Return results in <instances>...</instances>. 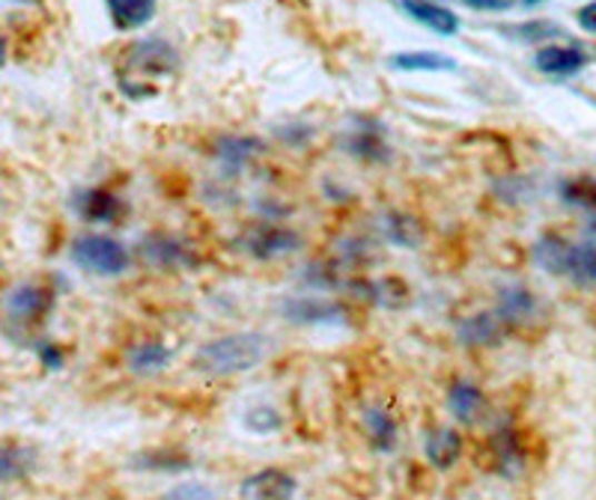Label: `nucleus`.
<instances>
[{"instance_id": "nucleus-24", "label": "nucleus", "mask_w": 596, "mask_h": 500, "mask_svg": "<svg viewBox=\"0 0 596 500\" xmlns=\"http://www.w3.org/2000/svg\"><path fill=\"white\" fill-rule=\"evenodd\" d=\"M30 453L21 447H0V482H10L28 471Z\"/></svg>"}, {"instance_id": "nucleus-20", "label": "nucleus", "mask_w": 596, "mask_h": 500, "mask_svg": "<svg viewBox=\"0 0 596 500\" xmlns=\"http://www.w3.org/2000/svg\"><path fill=\"white\" fill-rule=\"evenodd\" d=\"M569 244L564 236H555V232H546L537 239L534 244V262L540 266L543 271H549V274H558L564 278V271H567V257H569Z\"/></svg>"}, {"instance_id": "nucleus-32", "label": "nucleus", "mask_w": 596, "mask_h": 500, "mask_svg": "<svg viewBox=\"0 0 596 500\" xmlns=\"http://www.w3.org/2000/svg\"><path fill=\"white\" fill-rule=\"evenodd\" d=\"M7 63V39L0 37V66Z\"/></svg>"}, {"instance_id": "nucleus-23", "label": "nucleus", "mask_w": 596, "mask_h": 500, "mask_svg": "<svg viewBox=\"0 0 596 500\" xmlns=\"http://www.w3.org/2000/svg\"><path fill=\"white\" fill-rule=\"evenodd\" d=\"M560 200L576 209H596V182L590 177H573L560 186Z\"/></svg>"}, {"instance_id": "nucleus-29", "label": "nucleus", "mask_w": 596, "mask_h": 500, "mask_svg": "<svg viewBox=\"0 0 596 500\" xmlns=\"http://www.w3.org/2000/svg\"><path fill=\"white\" fill-rule=\"evenodd\" d=\"M576 21H578V28L585 30V33H594L596 37V0H590V3H585V7H578Z\"/></svg>"}, {"instance_id": "nucleus-13", "label": "nucleus", "mask_w": 596, "mask_h": 500, "mask_svg": "<svg viewBox=\"0 0 596 500\" xmlns=\"http://www.w3.org/2000/svg\"><path fill=\"white\" fill-rule=\"evenodd\" d=\"M403 10L409 12L415 21H420L427 30L438 33V37H454L459 30L457 12L438 7L436 0H403Z\"/></svg>"}, {"instance_id": "nucleus-28", "label": "nucleus", "mask_w": 596, "mask_h": 500, "mask_svg": "<svg viewBox=\"0 0 596 500\" xmlns=\"http://www.w3.org/2000/svg\"><path fill=\"white\" fill-rule=\"evenodd\" d=\"M257 149V140H242V138H227L221 143V158L227 164H245L251 152Z\"/></svg>"}, {"instance_id": "nucleus-21", "label": "nucleus", "mask_w": 596, "mask_h": 500, "mask_svg": "<svg viewBox=\"0 0 596 500\" xmlns=\"http://www.w3.org/2000/svg\"><path fill=\"white\" fill-rule=\"evenodd\" d=\"M564 278L576 280V283H596V241L585 244H573L567 257V271Z\"/></svg>"}, {"instance_id": "nucleus-15", "label": "nucleus", "mask_w": 596, "mask_h": 500, "mask_svg": "<svg viewBox=\"0 0 596 500\" xmlns=\"http://www.w3.org/2000/svg\"><path fill=\"white\" fill-rule=\"evenodd\" d=\"M173 361V352L161 340H143V343L131 346L126 354V363L135 376H159Z\"/></svg>"}, {"instance_id": "nucleus-17", "label": "nucleus", "mask_w": 596, "mask_h": 500, "mask_svg": "<svg viewBox=\"0 0 596 500\" xmlns=\"http://www.w3.org/2000/svg\"><path fill=\"white\" fill-rule=\"evenodd\" d=\"M480 408H484V390L477 388L475 381L459 379L450 384V390H447V411L454 414V420L471 423L480 414Z\"/></svg>"}, {"instance_id": "nucleus-9", "label": "nucleus", "mask_w": 596, "mask_h": 500, "mask_svg": "<svg viewBox=\"0 0 596 500\" xmlns=\"http://www.w3.org/2000/svg\"><path fill=\"white\" fill-rule=\"evenodd\" d=\"M504 337V322L498 313H475L466 316L457 324V340L466 349H489L498 346Z\"/></svg>"}, {"instance_id": "nucleus-7", "label": "nucleus", "mask_w": 596, "mask_h": 500, "mask_svg": "<svg viewBox=\"0 0 596 500\" xmlns=\"http://www.w3.org/2000/svg\"><path fill=\"white\" fill-rule=\"evenodd\" d=\"M587 60V51L578 46H564V42H552V46H543L537 54H534V66L537 72L549 74V78H573L578 74Z\"/></svg>"}, {"instance_id": "nucleus-1", "label": "nucleus", "mask_w": 596, "mask_h": 500, "mask_svg": "<svg viewBox=\"0 0 596 500\" xmlns=\"http://www.w3.org/2000/svg\"><path fill=\"white\" fill-rule=\"evenodd\" d=\"M266 349H269V340L260 331L224 333L197 349L191 367L209 379H230V376H242L260 367Z\"/></svg>"}, {"instance_id": "nucleus-26", "label": "nucleus", "mask_w": 596, "mask_h": 500, "mask_svg": "<svg viewBox=\"0 0 596 500\" xmlns=\"http://www.w3.org/2000/svg\"><path fill=\"white\" fill-rule=\"evenodd\" d=\"M510 33L516 39H525V42H540V39L564 37V30H560L555 21H525V24L510 28Z\"/></svg>"}, {"instance_id": "nucleus-22", "label": "nucleus", "mask_w": 596, "mask_h": 500, "mask_svg": "<svg viewBox=\"0 0 596 500\" xmlns=\"http://www.w3.org/2000/svg\"><path fill=\"white\" fill-rule=\"evenodd\" d=\"M245 429L254 432V436H278L284 429V417H280L278 408H271L269 402H260L245 411Z\"/></svg>"}, {"instance_id": "nucleus-4", "label": "nucleus", "mask_w": 596, "mask_h": 500, "mask_svg": "<svg viewBox=\"0 0 596 500\" xmlns=\"http://www.w3.org/2000/svg\"><path fill=\"white\" fill-rule=\"evenodd\" d=\"M242 248L254 260H280L301 248V236L289 227H278V223H260V227L248 230Z\"/></svg>"}, {"instance_id": "nucleus-10", "label": "nucleus", "mask_w": 596, "mask_h": 500, "mask_svg": "<svg viewBox=\"0 0 596 500\" xmlns=\"http://www.w3.org/2000/svg\"><path fill=\"white\" fill-rule=\"evenodd\" d=\"M361 427L370 438V444L379 450V453H391L397 441H400V427L397 420L385 406H367L361 411Z\"/></svg>"}, {"instance_id": "nucleus-16", "label": "nucleus", "mask_w": 596, "mask_h": 500, "mask_svg": "<svg viewBox=\"0 0 596 500\" xmlns=\"http://www.w3.org/2000/svg\"><path fill=\"white\" fill-rule=\"evenodd\" d=\"M105 7H108L113 28L129 33V30H140L152 21L159 0H105Z\"/></svg>"}, {"instance_id": "nucleus-31", "label": "nucleus", "mask_w": 596, "mask_h": 500, "mask_svg": "<svg viewBox=\"0 0 596 500\" xmlns=\"http://www.w3.org/2000/svg\"><path fill=\"white\" fill-rule=\"evenodd\" d=\"M468 7H475V10H486V12H501L510 10L513 0H466Z\"/></svg>"}, {"instance_id": "nucleus-27", "label": "nucleus", "mask_w": 596, "mask_h": 500, "mask_svg": "<svg viewBox=\"0 0 596 500\" xmlns=\"http://www.w3.org/2000/svg\"><path fill=\"white\" fill-rule=\"evenodd\" d=\"M495 453H498V464L504 468V473L519 471L522 468V453L513 432H501V436L495 438Z\"/></svg>"}, {"instance_id": "nucleus-34", "label": "nucleus", "mask_w": 596, "mask_h": 500, "mask_svg": "<svg viewBox=\"0 0 596 500\" xmlns=\"http://www.w3.org/2000/svg\"><path fill=\"white\" fill-rule=\"evenodd\" d=\"M525 3H532V7H534V3H540V0H525Z\"/></svg>"}, {"instance_id": "nucleus-5", "label": "nucleus", "mask_w": 596, "mask_h": 500, "mask_svg": "<svg viewBox=\"0 0 596 500\" xmlns=\"http://www.w3.org/2000/svg\"><path fill=\"white\" fill-rule=\"evenodd\" d=\"M296 477L284 468H262V471L245 477L239 486L242 500H292L296 498Z\"/></svg>"}, {"instance_id": "nucleus-14", "label": "nucleus", "mask_w": 596, "mask_h": 500, "mask_svg": "<svg viewBox=\"0 0 596 500\" xmlns=\"http://www.w3.org/2000/svg\"><path fill=\"white\" fill-rule=\"evenodd\" d=\"M424 456H427V462L433 464V468H438V471L454 468V464L459 462V456H463V436L450 427L433 429L427 441H424Z\"/></svg>"}, {"instance_id": "nucleus-25", "label": "nucleus", "mask_w": 596, "mask_h": 500, "mask_svg": "<svg viewBox=\"0 0 596 500\" xmlns=\"http://www.w3.org/2000/svg\"><path fill=\"white\" fill-rule=\"evenodd\" d=\"M159 500H218V494H215V489L209 486V482L188 480V482H177V486L165 491Z\"/></svg>"}, {"instance_id": "nucleus-11", "label": "nucleus", "mask_w": 596, "mask_h": 500, "mask_svg": "<svg viewBox=\"0 0 596 500\" xmlns=\"http://www.w3.org/2000/svg\"><path fill=\"white\" fill-rule=\"evenodd\" d=\"M126 63L140 69V72L161 74L177 66V51L165 39H143L138 46H131V51L126 54Z\"/></svg>"}, {"instance_id": "nucleus-19", "label": "nucleus", "mask_w": 596, "mask_h": 500, "mask_svg": "<svg viewBox=\"0 0 596 500\" xmlns=\"http://www.w3.org/2000/svg\"><path fill=\"white\" fill-rule=\"evenodd\" d=\"M7 307H10V313L19 322H33V319H39L51 307V292L42 287H33V283H24V287L12 289Z\"/></svg>"}, {"instance_id": "nucleus-18", "label": "nucleus", "mask_w": 596, "mask_h": 500, "mask_svg": "<svg viewBox=\"0 0 596 500\" xmlns=\"http://www.w3.org/2000/svg\"><path fill=\"white\" fill-rule=\"evenodd\" d=\"M388 66L400 72H454L457 60L438 51H400L388 57Z\"/></svg>"}, {"instance_id": "nucleus-2", "label": "nucleus", "mask_w": 596, "mask_h": 500, "mask_svg": "<svg viewBox=\"0 0 596 500\" xmlns=\"http://www.w3.org/2000/svg\"><path fill=\"white\" fill-rule=\"evenodd\" d=\"M69 257L81 271L96 278H117L129 269V248L105 232H81L69 248Z\"/></svg>"}, {"instance_id": "nucleus-8", "label": "nucleus", "mask_w": 596, "mask_h": 500, "mask_svg": "<svg viewBox=\"0 0 596 500\" xmlns=\"http://www.w3.org/2000/svg\"><path fill=\"white\" fill-rule=\"evenodd\" d=\"M140 257L159 269H182V266H191L195 262V253L177 239V236H168V232H149L140 239Z\"/></svg>"}, {"instance_id": "nucleus-3", "label": "nucleus", "mask_w": 596, "mask_h": 500, "mask_svg": "<svg viewBox=\"0 0 596 500\" xmlns=\"http://www.w3.org/2000/svg\"><path fill=\"white\" fill-rule=\"evenodd\" d=\"M280 316L289 324L298 328H314V324H344L346 310L340 301L319 296H289L280 301Z\"/></svg>"}, {"instance_id": "nucleus-33", "label": "nucleus", "mask_w": 596, "mask_h": 500, "mask_svg": "<svg viewBox=\"0 0 596 500\" xmlns=\"http://www.w3.org/2000/svg\"><path fill=\"white\" fill-rule=\"evenodd\" d=\"M12 3H33V0H12Z\"/></svg>"}, {"instance_id": "nucleus-12", "label": "nucleus", "mask_w": 596, "mask_h": 500, "mask_svg": "<svg viewBox=\"0 0 596 500\" xmlns=\"http://www.w3.org/2000/svg\"><path fill=\"white\" fill-rule=\"evenodd\" d=\"M537 307H540L537 296L522 283H507V287L498 289V316H501L504 324L528 322L537 316Z\"/></svg>"}, {"instance_id": "nucleus-30", "label": "nucleus", "mask_w": 596, "mask_h": 500, "mask_svg": "<svg viewBox=\"0 0 596 500\" xmlns=\"http://www.w3.org/2000/svg\"><path fill=\"white\" fill-rule=\"evenodd\" d=\"M39 358H42V363H46L48 370H60V367H63V354H60V349L51 343H46L39 349Z\"/></svg>"}, {"instance_id": "nucleus-6", "label": "nucleus", "mask_w": 596, "mask_h": 500, "mask_svg": "<svg viewBox=\"0 0 596 500\" xmlns=\"http://www.w3.org/2000/svg\"><path fill=\"white\" fill-rule=\"evenodd\" d=\"M72 209L87 223H117L126 214V203L108 188H85L72 200Z\"/></svg>"}]
</instances>
